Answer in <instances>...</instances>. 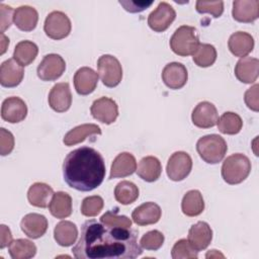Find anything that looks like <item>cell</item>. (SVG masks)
<instances>
[{
    "mask_svg": "<svg viewBox=\"0 0 259 259\" xmlns=\"http://www.w3.org/2000/svg\"><path fill=\"white\" fill-rule=\"evenodd\" d=\"M90 112L98 121L110 124L114 122L118 116V106L113 99L104 96L93 101Z\"/></svg>",
    "mask_w": 259,
    "mask_h": 259,
    "instance_id": "8fae6325",
    "label": "cell"
},
{
    "mask_svg": "<svg viewBox=\"0 0 259 259\" xmlns=\"http://www.w3.org/2000/svg\"><path fill=\"white\" fill-rule=\"evenodd\" d=\"M251 172V162L243 154H233L224 161L222 165V177L231 185L243 182Z\"/></svg>",
    "mask_w": 259,
    "mask_h": 259,
    "instance_id": "3957f363",
    "label": "cell"
},
{
    "mask_svg": "<svg viewBox=\"0 0 259 259\" xmlns=\"http://www.w3.org/2000/svg\"><path fill=\"white\" fill-rule=\"evenodd\" d=\"M78 237V229L76 225L70 221H62L55 227L54 238L62 247L72 246Z\"/></svg>",
    "mask_w": 259,
    "mask_h": 259,
    "instance_id": "f1b7e54d",
    "label": "cell"
},
{
    "mask_svg": "<svg viewBox=\"0 0 259 259\" xmlns=\"http://www.w3.org/2000/svg\"><path fill=\"white\" fill-rule=\"evenodd\" d=\"M228 150L224 138L211 134L200 138L196 143V151L199 157L208 164H218L221 162Z\"/></svg>",
    "mask_w": 259,
    "mask_h": 259,
    "instance_id": "277c9868",
    "label": "cell"
},
{
    "mask_svg": "<svg viewBox=\"0 0 259 259\" xmlns=\"http://www.w3.org/2000/svg\"><path fill=\"white\" fill-rule=\"evenodd\" d=\"M8 251L12 259H29L36 254V246L29 240L17 239L11 242Z\"/></svg>",
    "mask_w": 259,
    "mask_h": 259,
    "instance_id": "836d02e7",
    "label": "cell"
},
{
    "mask_svg": "<svg viewBox=\"0 0 259 259\" xmlns=\"http://www.w3.org/2000/svg\"><path fill=\"white\" fill-rule=\"evenodd\" d=\"M21 231L31 239L42 237L48 230V220L39 213H27L20 222Z\"/></svg>",
    "mask_w": 259,
    "mask_h": 259,
    "instance_id": "e0dca14e",
    "label": "cell"
},
{
    "mask_svg": "<svg viewBox=\"0 0 259 259\" xmlns=\"http://www.w3.org/2000/svg\"><path fill=\"white\" fill-rule=\"evenodd\" d=\"M27 115V106L25 102L16 96L6 98L2 102L1 117L10 123L22 121Z\"/></svg>",
    "mask_w": 259,
    "mask_h": 259,
    "instance_id": "4fadbf2b",
    "label": "cell"
},
{
    "mask_svg": "<svg viewBox=\"0 0 259 259\" xmlns=\"http://www.w3.org/2000/svg\"><path fill=\"white\" fill-rule=\"evenodd\" d=\"M0 249L5 248L6 246H9L12 242V235L10 232V229L5 226V225H1L0 226Z\"/></svg>",
    "mask_w": 259,
    "mask_h": 259,
    "instance_id": "bcb514c9",
    "label": "cell"
},
{
    "mask_svg": "<svg viewBox=\"0 0 259 259\" xmlns=\"http://www.w3.org/2000/svg\"><path fill=\"white\" fill-rule=\"evenodd\" d=\"M50 212L57 219H66L72 213V197L64 191L54 193L49 204Z\"/></svg>",
    "mask_w": 259,
    "mask_h": 259,
    "instance_id": "83f0119b",
    "label": "cell"
},
{
    "mask_svg": "<svg viewBox=\"0 0 259 259\" xmlns=\"http://www.w3.org/2000/svg\"><path fill=\"white\" fill-rule=\"evenodd\" d=\"M196 11L198 13H208L213 17H220L224 12V2L223 1H196L195 4Z\"/></svg>",
    "mask_w": 259,
    "mask_h": 259,
    "instance_id": "ab89813d",
    "label": "cell"
},
{
    "mask_svg": "<svg viewBox=\"0 0 259 259\" xmlns=\"http://www.w3.org/2000/svg\"><path fill=\"white\" fill-rule=\"evenodd\" d=\"M98 75L106 87L117 86L122 79V68L119 61L111 55H102L97 61Z\"/></svg>",
    "mask_w": 259,
    "mask_h": 259,
    "instance_id": "8992f818",
    "label": "cell"
},
{
    "mask_svg": "<svg viewBox=\"0 0 259 259\" xmlns=\"http://www.w3.org/2000/svg\"><path fill=\"white\" fill-rule=\"evenodd\" d=\"M205 257H206V258H208V257H223V258H224V255H223L222 253H220L218 250H210V251L206 254Z\"/></svg>",
    "mask_w": 259,
    "mask_h": 259,
    "instance_id": "c3c4849f",
    "label": "cell"
},
{
    "mask_svg": "<svg viewBox=\"0 0 259 259\" xmlns=\"http://www.w3.org/2000/svg\"><path fill=\"white\" fill-rule=\"evenodd\" d=\"M71 28L69 17L62 11H53L46 17L44 30L52 39L58 40L67 37L71 32Z\"/></svg>",
    "mask_w": 259,
    "mask_h": 259,
    "instance_id": "52a82bcc",
    "label": "cell"
},
{
    "mask_svg": "<svg viewBox=\"0 0 259 259\" xmlns=\"http://www.w3.org/2000/svg\"><path fill=\"white\" fill-rule=\"evenodd\" d=\"M169 44L173 53L178 56L193 55L199 45L196 29L189 25H181L174 31Z\"/></svg>",
    "mask_w": 259,
    "mask_h": 259,
    "instance_id": "5b68a950",
    "label": "cell"
},
{
    "mask_svg": "<svg viewBox=\"0 0 259 259\" xmlns=\"http://www.w3.org/2000/svg\"><path fill=\"white\" fill-rule=\"evenodd\" d=\"M49 105L57 112L67 111L72 104V94L67 82L57 83L49 93Z\"/></svg>",
    "mask_w": 259,
    "mask_h": 259,
    "instance_id": "5bb4252c",
    "label": "cell"
},
{
    "mask_svg": "<svg viewBox=\"0 0 259 259\" xmlns=\"http://www.w3.org/2000/svg\"><path fill=\"white\" fill-rule=\"evenodd\" d=\"M182 212L187 217L199 215L204 209V200L202 194L196 190H189L185 193L181 202Z\"/></svg>",
    "mask_w": 259,
    "mask_h": 259,
    "instance_id": "4dcf8cb0",
    "label": "cell"
},
{
    "mask_svg": "<svg viewBox=\"0 0 259 259\" xmlns=\"http://www.w3.org/2000/svg\"><path fill=\"white\" fill-rule=\"evenodd\" d=\"M63 177L68 186L79 191H91L104 180L103 157L87 146L73 150L64 160Z\"/></svg>",
    "mask_w": 259,
    "mask_h": 259,
    "instance_id": "7a4b0ae2",
    "label": "cell"
},
{
    "mask_svg": "<svg viewBox=\"0 0 259 259\" xmlns=\"http://www.w3.org/2000/svg\"><path fill=\"white\" fill-rule=\"evenodd\" d=\"M192 122L200 128H209L217 124L219 114L217 107L208 101L199 102L193 109L191 114Z\"/></svg>",
    "mask_w": 259,
    "mask_h": 259,
    "instance_id": "7c38bea8",
    "label": "cell"
},
{
    "mask_svg": "<svg viewBox=\"0 0 259 259\" xmlns=\"http://www.w3.org/2000/svg\"><path fill=\"white\" fill-rule=\"evenodd\" d=\"M233 18L239 22H253L259 17L258 0H236L233 2Z\"/></svg>",
    "mask_w": 259,
    "mask_h": 259,
    "instance_id": "ac0fdd59",
    "label": "cell"
},
{
    "mask_svg": "<svg viewBox=\"0 0 259 259\" xmlns=\"http://www.w3.org/2000/svg\"><path fill=\"white\" fill-rule=\"evenodd\" d=\"M0 15H1L0 16V18H1V23H0L1 32L4 33V31L7 28H9L10 25H11V22L13 20L14 11L10 6L1 3L0 4Z\"/></svg>",
    "mask_w": 259,
    "mask_h": 259,
    "instance_id": "f6af8a7d",
    "label": "cell"
},
{
    "mask_svg": "<svg viewBox=\"0 0 259 259\" xmlns=\"http://www.w3.org/2000/svg\"><path fill=\"white\" fill-rule=\"evenodd\" d=\"M103 199L99 195L85 197L81 204V213L85 217H95L103 208Z\"/></svg>",
    "mask_w": 259,
    "mask_h": 259,
    "instance_id": "74e56055",
    "label": "cell"
},
{
    "mask_svg": "<svg viewBox=\"0 0 259 259\" xmlns=\"http://www.w3.org/2000/svg\"><path fill=\"white\" fill-rule=\"evenodd\" d=\"M192 169L191 157L183 151L173 153L167 163L166 172L168 177L173 181L185 179Z\"/></svg>",
    "mask_w": 259,
    "mask_h": 259,
    "instance_id": "9c48e42d",
    "label": "cell"
},
{
    "mask_svg": "<svg viewBox=\"0 0 259 259\" xmlns=\"http://www.w3.org/2000/svg\"><path fill=\"white\" fill-rule=\"evenodd\" d=\"M13 21L20 30L31 31L37 24L38 13L33 7L22 5L14 10Z\"/></svg>",
    "mask_w": 259,
    "mask_h": 259,
    "instance_id": "d4e9b609",
    "label": "cell"
},
{
    "mask_svg": "<svg viewBox=\"0 0 259 259\" xmlns=\"http://www.w3.org/2000/svg\"><path fill=\"white\" fill-rule=\"evenodd\" d=\"M161 214V207L157 203L149 201L137 206L132 213V219L139 226H148L158 223Z\"/></svg>",
    "mask_w": 259,
    "mask_h": 259,
    "instance_id": "44dd1931",
    "label": "cell"
},
{
    "mask_svg": "<svg viewBox=\"0 0 259 259\" xmlns=\"http://www.w3.org/2000/svg\"><path fill=\"white\" fill-rule=\"evenodd\" d=\"M24 70L13 58L4 61L0 67V84L3 87H16L23 79Z\"/></svg>",
    "mask_w": 259,
    "mask_h": 259,
    "instance_id": "2e32d148",
    "label": "cell"
},
{
    "mask_svg": "<svg viewBox=\"0 0 259 259\" xmlns=\"http://www.w3.org/2000/svg\"><path fill=\"white\" fill-rule=\"evenodd\" d=\"M193 62L201 68H206L211 65L217 60V50L212 45L209 44H199L196 51L193 54Z\"/></svg>",
    "mask_w": 259,
    "mask_h": 259,
    "instance_id": "d590c367",
    "label": "cell"
},
{
    "mask_svg": "<svg viewBox=\"0 0 259 259\" xmlns=\"http://www.w3.org/2000/svg\"><path fill=\"white\" fill-rule=\"evenodd\" d=\"M228 47L235 57L244 58L253 51L254 38L248 32L237 31L230 36Z\"/></svg>",
    "mask_w": 259,
    "mask_h": 259,
    "instance_id": "cb8c5ba5",
    "label": "cell"
},
{
    "mask_svg": "<svg viewBox=\"0 0 259 259\" xmlns=\"http://www.w3.org/2000/svg\"><path fill=\"white\" fill-rule=\"evenodd\" d=\"M38 53L37 46L30 40L19 41L14 49L13 59L22 67L28 66L36 58Z\"/></svg>",
    "mask_w": 259,
    "mask_h": 259,
    "instance_id": "1f68e13d",
    "label": "cell"
},
{
    "mask_svg": "<svg viewBox=\"0 0 259 259\" xmlns=\"http://www.w3.org/2000/svg\"><path fill=\"white\" fill-rule=\"evenodd\" d=\"M176 12L167 2H160L155 10L148 16V24L156 32L165 31L175 20Z\"/></svg>",
    "mask_w": 259,
    "mask_h": 259,
    "instance_id": "30bf717a",
    "label": "cell"
},
{
    "mask_svg": "<svg viewBox=\"0 0 259 259\" xmlns=\"http://www.w3.org/2000/svg\"><path fill=\"white\" fill-rule=\"evenodd\" d=\"M197 252L188 240L181 239L174 244L171 250V256L173 259H192L198 257Z\"/></svg>",
    "mask_w": 259,
    "mask_h": 259,
    "instance_id": "8d00e7d4",
    "label": "cell"
},
{
    "mask_svg": "<svg viewBox=\"0 0 259 259\" xmlns=\"http://www.w3.org/2000/svg\"><path fill=\"white\" fill-rule=\"evenodd\" d=\"M164 235L157 230L146 233L140 240V245L146 250L156 251L160 249L164 243Z\"/></svg>",
    "mask_w": 259,
    "mask_h": 259,
    "instance_id": "f35d334b",
    "label": "cell"
},
{
    "mask_svg": "<svg viewBox=\"0 0 259 259\" xmlns=\"http://www.w3.org/2000/svg\"><path fill=\"white\" fill-rule=\"evenodd\" d=\"M77 259H135L142 254L137 233L131 228L110 227L86 221L72 249Z\"/></svg>",
    "mask_w": 259,
    "mask_h": 259,
    "instance_id": "6da1fadb",
    "label": "cell"
},
{
    "mask_svg": "<svg viewBox=\"0 0 259 259\" xmlns=\"http://www.w3.org/2000/svg\"><path fill=\"white\" fill-rule=\"evenodd\" d=\"M66 69L65 60L58 54L46 55L38 64L36 73L42 81H55L59 79Z\"/></svg>",
    "mask_w": 259,
    "mask_h": 259,
    "instance_id": "ba28073f",
    "label": "cell"
},
{
    "mask_svg": "<svg viewBox=\"0 0 259 259\" xmlns=\"http://www.w3.org/2000/svg\"><path fill=\"white\" fill-rule=\"evenodd\" d=\"M53 195V188L42 182L33 183L27 191V199L29 203L33 206L41 208H45L50 204Z\"/></svg>",
    "mask_w": 259,
    "mask_h": 259,
    "instance_id": "484cf974",
    "label": "cell"
},
{
    "mask_svg": "<svg viewBox=\"0 0 259 259\" xmlns=\"http://www.w3.org/2000/svg\"><path fill=\"white\" fill-rule=\"evenodd\" d=\"M114 197L116 201L123 205L131 204L138 199L139 188L135 183L123 180L116 184L114 188Z\"/></svg>",
    "mask_w": 259,
    "mask_h": 259,
    "instance_id": "d6a6232c",
    "label": "cell"
},
{
    "mask_svg": "<svg viewBox=\"0 0 259 259\" xmlns=\"http://www.w3.org/2000/svg\"><path fill=\"white\" fill-rule=\"evenodd\" d=\"M92 135H101L100 127L94 123H84L69 131L65 135L63 142L66 146L70 147L83 142L87 137Z\"/></svg>",
    "mask_w": 259,
    "mask_h": 259,
    "instance_id": "f546056e",
    "label": "cell"
},
{
    "mask_svg": "<svg viewBox=\"0 0 259 259\" xmlns=\"http://www.w3.org/2000/svg\"><path fill=\"white\" fill-rule=\"evenodd\" d=\"M217 124L221 133L225 135H236L242 130L243 121L239 114L227 111L218 119Z\"/></svg>",
    "mask_w": 259,
    "mask_h": 259,
    "instance_id": "e575fe53",
    "label": "cell"
},
{
    "mask_svg": "<svg viewBox=\"0 0 259 259\" xmlns=\"http://www.w3.org/2000/svg\"><path fill=\"white\" fill-rule=\"evenodd\" d=\"M137 170V161L134 155L127 152H122L118 154L110 168L109 179L113 178H122L132 175Z\"/></svg>",
    "mask_w": 259,
    "mask_h": 259,
    "instance_id": "7402d4cb",
    "label": "cell"
},
{
    "mask_svg": "<svg viewBox=\"0 0 259 259\" xmlns=\"http://www.w3.org/2000/svg\"><path fill=\"white\" fill-rule=\"evenodd\" d=\"M14 149V137L4 127L0 128V154L2 156L9 155Z\"/></svg>",
    "mask_w": 259,
    "mask_h": 259,
    "instance_id": "b9f144b4",
    "label": "cell"
},
{
    "mask_svg": "<svg viewBox=\"0 0 259 259\" xmlns=\"http://www.w3.org/2000/svg\"><path fill=\"white\" fill-rule=\"evenodd\" d=\"M188 79V73L184 65L177 62L167 64L162 71V80L170 89L182 88Z\"/></svg>",
    "mask_w": 259,
    "mask_h": 259,
    "instance_id": "9a60e30c",
    "label": "cell"
},
{
    "mask_svg": "<svg viewBox=\"0 0 259 259\" xmlns=\"http://www.w3.org/2000/svg\"><path fill=\"white\" fill-rule=\"evenodd\" d=\"M187 240L196 251L207 248L212 240V231L209 225L201 221L192 225L189 229Z\"/></svg>",
    "mask_w": 259,
    "mask_h": 259,
    "instance_id": "ffe728a7",
    "label": "cell"
},
{
    "mask_svg": "<svg viewBox=\"0 0 259 259\" xmlns=\"http://www.w3.org/2000/svg\"><path fill=\"white\" fill-rule=\"evenodd\" d=\"M259 74V61L256 58H241L235 67V75L237 79L246 84L254 83Z\"/></svg>",
    "mask_w": 259,
    "mask_h": 259,
    "instance_id": "603a6c76",
    "label": "cell"
},
{
    "mask_svg": "<svg viewBox=\"0 0 259 259\" xmlns=\"http://www.w3.org/2000/svg\"><path fill=\"white\" fill-rule=\"evenodd\" d=\"M8 45H9V38L6 37L5 34L1 32V52H0L1 55H3L6 52Z\"/></svg>",
    "mask_w": 259,
    "mask_h": 259,
    "instance_id": "7dc6e473",
    "label": "cell"
},
{
    "mask_svg": "<svg viewBox=\"0 0 259 259\" xmlns=\"http://www.w3.org/2000/svg\"><path fill=\"white\" fill-rule=\"evenodd\" d=\"M137 174L147 182L156 181L162 173L161 162L154 156L144 157L137 168Z\"/></svg>",
    "mask_w": 259,
    "mask_h": 259,
    "instance_id": "4316f807",
    "label": "cell"
},
{
    "mask_svg": "<svg viewBox=\"0 0 259 259\" xmlns=\"http://www.w3.org/2000/svg\"><path fill=\"white\" fill-rule=\"evenodd\" d=\"M100 222L104 225L110 227H121V228H131L132 221L125 215H118L116 212L111 210L106 211L101 215Z\"/></svg>",
    "mask_w": 259,
    "mask_h": 259,
    "instance_id": "60d3db41",
    "label": "cell"
},
{
    "mask_svg": "<svg viewBox=\"0 0 259 259\" xmlns=\"http://www.w3.org/2000/svg\"><path fill=\"white\" fill-rule=\"evenodd\" d=\"M258 88L259 85L255 84L249 88L244 95V100L246 105L253 111L259 110V99H258Z\"/></svg>",
    "mask_w": 259,
    "mask_h": 259,
    "instance_id": "7bdbcfd3",
    "label": "cell"
},
{
    "mask_svg": "<svg viewBox=\"0 0 259 259\" xmlns=\"http://www.w3.org/2000/svg\"><path fill=\"white\" fill-rule=\"evenodd\" d=\"M73 81L78 94L88 95L92 93L97 86L98 73L89 67H82L76 71Z\"/></svg>",
    "mask_w": 259,
    "mask_h": 259,
    "instance_id": "d6986e66",
    "label": "cell"
},
{
    "mask_svg": "<svg viewBox=\"0 0 259 259\" xmlns=\"http://www.w3.org/2000/svg\"><path fill=\"white\" fill-rule=\"evenodd\" d=\"M118 3L128 12L137 13L144 11L148 7H150L153 4V1H134V0H126L121 1L119 0Z\"/></svg>",
    "mask_w": 259,
    "mask_h": 259,
    "instance_id": "ee69618b",
    "label": "cell"
}]
</instances>
